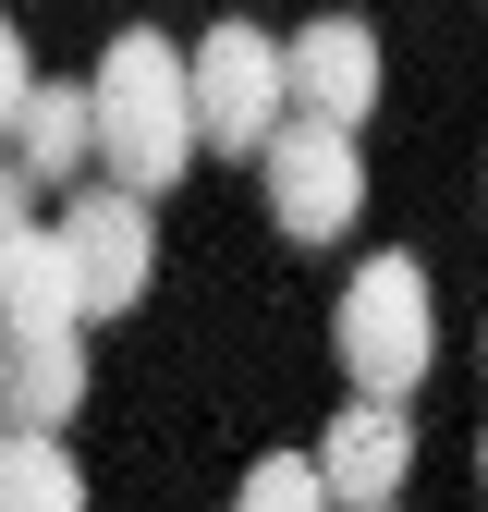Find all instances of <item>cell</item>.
Masks as SVG:
<instances>
[{
  "label": "cell",
  "mask_w": 488,
  "mask_h": 512,
  "mask_svg": "<svg viewBox=\"0 0 488 512\" xmlns=\"http://www.w3.org/2000/svg\"><path fill=\"white\" fill-rule=\"evenodd\" d=\"M86 122H98V171H110V196H159V183L196 159V110H183V49L159 25H122L98 49V74H86Z\"/></svg>",
  "instance_id": "obj_1"
},
{
  "label": "cell",
  "mask_w": 488,
  "mask_h": 512,
  "mask_svg": "<svg viewBox=\"0 0 488 512\" xmlns=\"http://www.w3.org/2000/svg\"><path fill=\"white\" fill-rule=\"evenodd\" d=\"M330 342L354 366V403H391L427 378V354H440V330H427V269L415 256H366V269L342 281V317H330Z\"/></svg>",
  "instance_id": "obj_2"
},
{
  "label": "cell",
  "mask_w": 488,
  "mask_h": 512,
  "mask_svg": "<svg viewBox=\"0 0 488 512\" xmlns=\"http://www.w3.org/2000/svg\"><path fill=\"white\" fill-rule=\"evenodd\" d=\"M37 232H49V256H61L74 330H86V317L147 305V281H159V232H147V208H135V196H110V183H74V208L37 220Z\"/></svg>",
  "instance_id": "obj_3"
},
{
  "label": "cell",
  "mask_w": 488,
  "mask_h": 512,
  "mask_svg": "<svg viewBox=\"0 0 488 512\" xmlns=\"http://www.w3.org/2000/svg\"><path fill=\"white\" fill-rule=\"evenodd\" d=\"M183 110H196V147L257 159V147L281 135V37H257V25H208L196 61H183Z\"/></svg>",
  "instance_id": "obj_4"
},
{
  "label": "cell",
  "mask_w": 488,
  "mask_h": 512,
  "mask_svg": "<svg viewBox=\"0 0 488 512\" xmlns=\"http://www.w3.org/2000/svg\"><path fill=\"white\" fill-rule=\"evenodd\" d=\"M257 171H269V220H281L293 244H342L354 208H366V159H354V135H318V122H281V135L257 147Z\"/></svg>",
  "instance_id": "obj_5"
},
{
  "label": "cell",
  "mask_w": 488,
  "mask_h": 512,
  "mask_svg": "<svg viewBox=\"0 0 488 512\" xmlns=\"http://www.w3.org/2000/svg\"><path fill=\"white\" fill-rule=\"evenodd\" d=\"M379 110V37H366L354 13L305 25L281 49V122H318V135H354V122Z\"/></svg>",
  "instance_id": "obj_6"
},
{
  "label": "cell",
  "mask_w": 488,
  "mask_h": 512,
  "mask_svg": "<svg viewBox=\"0 0 488 512\" xmlns=\"http://www.w3.org/2000/svg\"><path fill=\"white\" fill-rule=\"evenodd\" d=\"M305 476H318L330 512H391L403 476H415V427H403L391 403H342V415L318 427V452H305Z\"/></svg>",
  "instance_id": "obj_7"
},
{
  "label": "cell",
  "mask_w": 488,
  "mask_h": 512,
  "mask_svg": "<svg viewBox=\"0 0 488 512\" xmlns=\"http://www.w3.org/2000/svg\"><path fill=\"white\" fill-rule=\"evenodd\" d=\"M86 403V342L74 330H0V427L61 439V415Z\"/></svg>",
  "instance_id": "obj_8"
},
{
  "label": "cell",
  "mask_w": 488,
  "mask_h": 512,
  "mask_svg": "<svg viewBox=\"0 0 488 512\" xmlns=\"http://www.w3.org/2000/svg\"><path fill=\"white\" fill-rule=\"evenodd\" d=\"M13 171H25V196H37V183H86V171H98L86 86H49V74H37V98H25V122H13Z\"/></svg>",
  "instance_id": "obj_9"
},
{
  "label": "cell",
  "mask_w": 488,
  "mask_h": 512,
  "mask_svg": "<svg viewBox=\"0 0 488 512\" xmlns=\"http://www.w3.org/2000/svg\"><path fill=\"white\" fill-rule=\"evenodd\" d=\"M0 512H86V476L61 439H13L0 427Z\"/></svg>",
  "instance_id": "obj_10"
},
{
  "label": "cell",
  "mask_w": 488,
  "mask_h": 512,
  "mask_svg": "<svg viewBox=\"0 0 488 512\" xmlns=\"http://www.w3.org/2000/svg\"><path fill=\"white\" fill-rule=\"evenodd\" d=\"M0 330H74V293H61L49 232H25L13 256H0Z\"/></svg>",
  "instance_id": "obj_11"
},
{
  "label": "cell",
  "mask_w": 488,
  "mask_h": 512,
  "mask_svg": "<svg viewBox=\"0 0 488 512\" xmlns=\"http://www.w3.org/2000/svg\"><path fill=\"white\" fill-rule=\"evenodd\" d=\"M232 512H330V500H318V476H305L293 452H269V464H244V488H232Z\"/></svg>",
  "instance_id": "obj_12"
},
{
  "label": "cell",
  "mask_w": 488,
  "mask_h": 512,
  "mask_svg": "<svg viewBox=\"0 0 488 512\" xmlns=\"http://www.w3.org/2000/svg\"><path fill=\"white\" fill-rule=\"evenodd\" d=\"M25 98H37V61H25V25L0 13V135L25 122Z\"/></svg>",
  "instance_id": "obj_13"
},
{
  "label": "cell",
  "mask_w": 488,
  "mask_h": 512,
  "mask_svg": "<svg viewBox=\"0 0 488 512\" xmlns=\"http://www.w3.org/2000/svg\"><path fill=\"white\" fill-rule=\"evenodd\" d=\"M25 232H37V196H25V171H13V159H0V256H13Z\"/></svg>",
  "instance_id": "obj_14"
},
{
  "label": "cell",
  "mask_w": 488,
  "mask_h": 512,
  "mask_svg": "<svg viewBox=\"0 0 488 512\" xmlns=\"http://www.w3.org/2000/svg\"><path fill=\"white\" fill-rule=\"evenodd\" d=\"M476 476H488V427H476Z\"/></svg>",
  "instance_id": "obj_15"
}]
</instances>
